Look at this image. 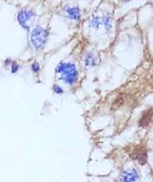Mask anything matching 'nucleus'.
I'll use <instances>...</instances> for the list:
<instances>
[{
  "instance_id": "2",
  "label": "nucleus",
  "mask_w": 153,
  "mask_h": 182,
  "mask_svg": "<svg viewBox=\"0 0 153 182\" xmlns=\"http://www.w3.org/2000/svg\"><path fill=\"white\" fill-rule=\"evenodd\" d=\"M47 41V32L42 27H36L31 33V42L36 49H41Z\"/></svg>"
},
{
  "instance_id": "9",
  "label": "nucleus",
  "mask_w": 153,
  "mask_h": 182,
  "mask_svg": "<svg viewBox=\"0 0 153 182\" xmlns=\"http://www.w3.org/2000/svg\"><path fill=\"white\" fill-rule=\"evenodd\" d=\"M39 69H40V66H39V64H38L37 62L33 63V64L32 65V69H33V71H34V72H37V71L39 70Z\"/></svg>"
},
{
  "instance_id": "4",
  "label": "nucleus",
  "mask_w": 153,
  "mask_h": 182,
  "mask_svg": "<svg viewBox=\"0 0 153 182\" xmlns=\"http://www.w3.org/2000/svg\"><path fill=\"white\" fill-rule=\"evenodd\" d=\"M32 17H33V12L28 11V10H23L18 14V21H19V23L27 29L26 24L32 19Z\"/></svg>"
},
{
  "instance_id": "3",
  "label": "nucleus",
  "mask_w": 153,
  "mask_h": 182,
  "mask_svg": "<svg viewBox=\"0 0 153 182\" xmlns=\"http://www.w3.org/2000/svg\"><path fill=\"white\" fill-rule=\"evenodd\" d=\"M138 179H139L138 171L135 169H127L123 173L121 182H136Z\"/></svg>"
},
{
  "instance_id": "1",
  "label": "nucleus",
  "mask_w": 153,
  "mask_h": 182,
  "mask_svg": "<svg viewBox=\"0 0 153 182\" xmlns=\"http://www.w3.org/2000/svg\"><path fill=\"white\" fill-rule=\"evenodd\" d=\"M57 72L61 74V78L69 85H73L78 80V71L72 63H60L57 67Z\"/></svg>"
},
{
  "instance_id": "8",
  "label": "nucleus",
  "mask_w": 153,
  "mask_h": 182,
  "mask_svg": "<svg viewBox=\"0 0 153 182\" xmlns=\"http://www.w3.org/2000/svg\"><path fill=\"white\" fill-rule=\"evenodd\" d=\"M53 90H54V92H55L56 94H58V95L63 94V89L60 86H58V85L53 86Z\"/></svg>"
},
{
  "instance_id": "6",
  "label": "nucleus",
  "mask_w": 153,
  "mask_h": 182,
  "mask_svg": "<svg viewBox=\"0 0 153 182\" xmlns=\"http://www.w3.org/2000/svg\"><path fill=\"white\" fill-rule=\"evenodd\" d=\"M151 116H152V111H151V109H150V110L149 111V113H146L145 115L142 116L141 120L140 122L141 126H143V127L148 126V124H150V122L151 120Z\"/></svg>"
},
{
  "instance_id": "5",
  "label": "nucleus",
  "mask_w": 153,
  "mask_h": 182,
  "mask_svg": "<svg viewBox=\"0 0 153 182\" xmlns=\"http://www.w3.org/2000/svg\"><path fill=\"white\" fill-rule=\"evenodd\" d=\"M64 11L66 12L67 15L69 18H71V19L78 20L80 17V11L77 7H67L64 9Z\"/></svg>"
},
{
  "instance_id": "7",
  "label": "nucleus",
  "mask_w": 153,
  "mask_h": 182,
  "mask_svg": "<svg viewBox=\"0 0 153 182\" xmlns=\"http://www.w3.org/2000/svg\"><path fill=\"white\" fill-rule=\"evenodd\" d=\"M86 64L87 66H93L95 64V60L91 55H88L86 59Z\"/></svg>"
},
{
  "instance_id": "10",
  "label": "nucleus",
  "mask_w": 153,
  "mask_h": 182,
  "mask_svg": "<svg viewBox=\"0 0 153 182\" xmlns=\"http://www.w3.org/2000/svg\"><path fill=\"white\" fill-rule=\"evenodd\" d=\"M17 69H18V66L16 64H13V67H12V72H13V73L16 72Z\"/></svg>"
}]
</instances>
